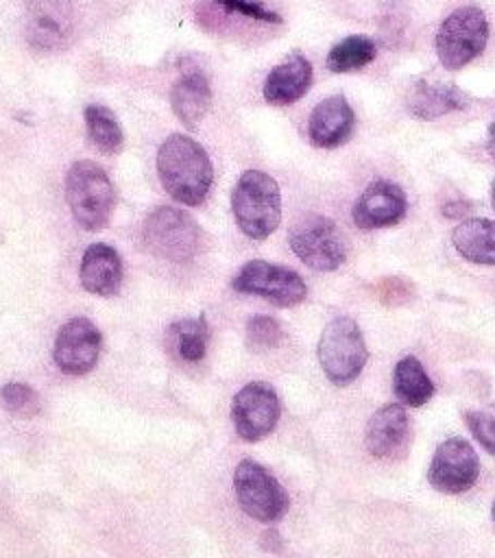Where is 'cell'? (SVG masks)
Segmentation results:
<instances>
[{"label":"cell","mask_w":495,"mask_h":558,"mask_svg":"<svg viewBox=\"0 0 495 558\" xmlns=\"http://www.w3.org/2000/svg\"><path fill=\"white\" fill-rule=\"evenodd\" d=\"M26 41L41 52L63 50L76 33V9L72 0H26Z\"/></svg>","instance_id":"30bf717a"},{"label":"cell","mask_w":495,"mask_h":558,"mask_svg":"<svg viewBox=\"0 0 495 558\" xmlns=\"http://www.w3.org/2000/svg\"><path fill=\"white\" fill-rule=\"evenodd\" d=\"M491 203H493V209H495V181L491 185Z\"/></svg>","instance_id":"d6a6232c"},{"label":"cell","mask_w":495,"mask_h":558,"mask_svg":"<svg viewBox=\"0 0 495 558\" xmlns=\"http://www.w3.org/2000/svg\"><path fill=\"white\" fill-rule=\"evenodd\" d=\"M486 148H488V155L495 159V120L491 124V131H488V142H486Z\"/></svg>","instance_id":"1f68e13d"},{"label":"cell","mask_w":495,"mask_h":558,"mask_svg":"<svg viewBox=\"0 0 495 558\" xmlns=\"http://www.w3.org/2000/svg\"><path fill=\"white\" fill-rule=\"evenodd\" d=\"M283 338V329L281 325L264 314H257L253 318H249L246 323V331H244V340H246V349L253 353H264L270 351L275 347H279Z\"/></svg>","instance_id":"4316f807"},{"label":"cell","mask_w":495,"mask_h":558,"mask_svg":"<svg viewBox=\"0 0 495 558\" xmlns=\"http://www.w3.org/2000/svg\"><path fill=\"white\" fill-rule=\"evenodd\" d=\"M157 174L164 190L188 207L201 205L214 181V168L205 148L183 133H172L161 142Z\"/></svg>","instance_id":"6da1fadb"},{"label":"cell","mask_w":495,"mask_h":558,"mask_svg":"<svg viewBox=\"0 0 495 558\" xmlns=\"http://www.w3.org/2000/svg\"><path fill=\"white\" fill-rule=\"evenodd\" d=\"M493 521H495V501H493Z\"/></svg>","instance_id":"836d02e7"},{"label":"cell","mask_w":495,"mask_h":558,"mask_svg":"<svg viewBox=\"0 0 495 558\" xmlns=\"http://www.w3.org/2000/svg\"><path fill=\"white\" fill-rule=\"evenodd\" d=\"M201 227L196 220L183 209L161 205L153 209L142 229V238L146 248L161 259L185 264L201 248Z\"/></svg>","instance_id":"5b68a950"},{"label":"cell","mask_w":495,"mask_h":558,"mask_svg":"<svg viewBox=\"0 0 495 558\" xmlns=\"http://www.w3.org/2000/svg\"><path fill=\"white\" fill-rule=\"evenodd\" d=\"M65 201L79 227L85 231H100L111 220L116 207V190L98 163L81 159L68 168Z\"/></svg>","instance_id":"7a4b0ae2"},{"label":"cell","mask_w":495,"mask_h":558,"mask_svg":"<svg viewBox=\"0 0 495 558\" xmlns=\"http://www.w3.org/2000/svg\"><path fill=\"white\" fill-rule=\"evenodd\" d=\"M355 126V116L345 96L336 94L321 100L307 122L310 142L318 148H336L345 144Z\"/></svg>","instance_id":"2e32d148"},{"label":"cell","mask_w":495,"mask_h":558,"mask_svg":"<svg viewBox=\"0 0 495 558\" xmlns=\"http://www.w3.org/2000/svg\"><path fill=\"white\" fill-rule=\"evenodd\" d=\"M377 57L375 44L364 35H349L338 41L327 54V68L331 72H353L369 65Z\"/></svg>","instance_id":"d4e9b609"},{"label":"cell","mask_w":495,"mask_h":558,"mask_svg":"<svg viewBox=\"0 0 495 558\" xmlns=\"http://www.w3.org/2000/svg\"><path fill=\"white\" fill-rule=\"evenodd\" d=\"M469 432L473 434V438L491 453L495 456V416H491L488 412L482 410H467L462 414Z\"/></svg>","instance_id":"f1b7e54d"},{"label":"cell","mask_w":495,"mask_h":558,"mask_svg":"<svg viewBox=\"0 0 495 558\" xmlns=\"http://www.w3.org/2000/svg\"><path fill=\"white\" fill-rule=\"evenodd\" d=\"M469 209H471V205L467 201H449V203L443 205V216H447V218H462Z\"/></svg>","instance_id":"4dcf8cb0"},{"label":"cell","mask_w":495,"mask_h":558,"mask_svg":"<svg viewBox=\"0 0 495 558\" xmlns=\"http://www.w3.org/2000/svg\"><path fill=\"white\" fill-rule=\"evenodd\" d=\"M451 242L464 259L473 264L495 266V220H488V218L462 220L454 229Z\"/></svg>","instance_id":"44dd1931"},{"label":"cell","mask_w":495,"mask_h":558,"mask_svg":"<svg viewBox=\"0 0 495 558\" xmlns=\"http://www.w3.org/2000/svg\"><path fill=\"white\" fill-rule=\"evenodd\" d=\"M231 288L242 294L262 296L279 307L299 305L307 294V286L299 272L264 259L246 262L233 277Z\"/></svg>","instance_id":"9c48e42d"},{"label":"cell","mask_w":495,"mask_h":558,"mask_svg":"<svg viewBox=\"0 0 495 558\" xmlns=\"http://www.w3.org/2000/svg\"><path fill=\"white\" fill-rule=\"evenodd\" d=\"M393 390L403 405L419 408L434 395V384L427 377L423 364L414 355H406L395 364Z\"/></svg>","instance_id":"7402d4cb"},{"label":"cell","mask_w":495,"mask_h":558,"mask_svg":"<svg viewBox=\"0 0 495 558\" xmlns=\"http://www.w3.org/2000/svg\"><path fill=\"white\" fill-rule=\"evenodd\" d=\"M81 286L96 296H113L122 283V259L118 251L105 242L85 248L79 266Z\"/></svg>","instance_id":"e0dca14e"},{"label":"cell","mask_w":495,"mask_h":558,"mask_svg":"<svg viewBox=\"0 0 495 558\" xmlns=\"http://www.w3.org/2000/svg\"><path fill=\"white\" fill-rule=\"evenodd\" d=\"M233 490L240 508L255 521H279L288 506L286 488L259 462L244 458L233 471Z\"/></svg>","instance_id":"ba28073f"},{"label":"cell","mask_w":495,"mask_h":558,"mask_svg":"<svg viewBox=\"0 0 495 558\" xmlns=\"http://www.w3.org/2000/svg\"><path fill=\"white\" fill-rule=\"evenodd\" d=\"M312 83V63L294 52L279 65H275L264 81V98L270 105H290L299 100Z\"/></svg>","instance_id":"ffe728a7"},{"label":"cell","mask_w":495,"mask_h":558,"mask_svg":"<svg viewBox=\"0 0 495 558\" xmlns=\"http://www.w3.org/2000/svg\"><path fill=\"white\" fill-rule=\"evenodd\" d=\"M467 107V96L451 83L436 76L419 78L408 94V111L421 120H434Z\"/></svg>","instance_id":"ac0fdd59"},{"label":"cell","mask_w":495,"mask_h":558,"mask_svg":"<svg viewBox=\"0 0 495 558\" xmlns=\"http://www.w3.org/2000/svg\"><path fill=\"white\" fill-rule=\"evenodd\" d=\"M408 209L403 190L393 181H373L355 201L351 218L360 229H382L397 225Z\"/></svg>","instance_id":"5bb4252c"},{"label":"cell","mask_w":495,"mask_h":558,"mask_svg":"<svg viewBox=\"0 0 495 558\" xmlns=\"http://www.w3.org/2000/svg\"><path fill=\"white\" fill-rule=\"evenodd\" d=\"M408 438L410 425L401 403H386L375 410L364 429L366 451L382 460H393L401 456L408 447Z\"/></svg>","instance_id":"9a60e30c"},{"label":"cell","mask_w":495,"mask_h":558,"mask_svg":"<svg viewBox=\"0 0 495 558\" xmlns=\"http://www.w3.org/2000/svg\"><path fill=\"white\" fill-rule=\"evenodd\" d=\"M480 475V460L475 449L460 436L443 440L430 462L427 482L447 495L469 490Z\"/></svg>","instance_id":"7c38bea8"},{"label":"cell","mask_w":495,"mask_h":558,"mask_svg":"<svg viewBox=\"0 0 495 558\" xmlns=\"http://www.w3.org/2000/svg\"><path fill=\"white\" fill-rule=\"evenodd\" d=\"M281 416V403L275 388L266 381L242 386L231 401V421L242 440L255 442L268 436Z\"/></svg>","instance_id":"8fae6325"},{"label":"cell","mask_w":495,"mask_h":558,"mask_svg":"<svg viewBox=\"0 0 495 558\" xmlns=\"http://www.w3.org/2000/svg\"><path fill=\"white\" fill-rule=\"evenodd\" d=\"M377 294L384 303L397 305V303H403L412 294V286L399 277H393V279H384L382 283H377Z\"/></svg>","instance_id":"f546056e"},{"label":"cell","mask_w":495,"mask_h":558,"mask_svg":"<svg viewBox=\"0 0 495 558\" xmlns=\"http://www.w3.org/2000/svg\"><path fill=\"white\" fill-rule=\"evenodd\" d=\"M102 336L98 327L83 316L70 318L61 325L52 347V360L65 375L89 373L100 357Z\"/></svg>","instance_id":"4fadbf2b"},{"label":"cell","mask_w":495,"mask_h":558,"mask_svg":"<svg viewBox=\"0 0 495 558\" xmlns=\"http://www.w3.org/2000/svg\"><path fill=\"white\" fill-rule=\"evenodd\" d=\"M0 401L4 405V410L13 416H20V418H31V416H37L39 410H41V401H39V395L22 384V381H9L0 388Z\"/></svg>","instance_id":"484cf974"},{"label":"cell","mask_w":495,"mask_h":558,"mask_svg":"<svg viewBox=\"0 0 495 558\" xmlns=\"http://www.w3.org/2000/svg\"><path fill=\"white\" fill-rule=\"evenodd\" d=\"M209 340V327L205 316L196 318H181L174 320L168 327V342L170 349L183 360V362H198L205 357Z\"/></svg>","instance_id":"cb8c5ba5"},{"label":"cell","mask_w":495,"mask_h":558,"mask_svg":"<svg viewBox=\"0 0 495 558\" xmlns=\"http://www.w3.org/2000/svg\"><path fill=\"white\" fill-rule=\"evenodd\" d=\"M83 118H85V129H87V137L92 140V144L105 153V155H118L124 146V133L120 122L116 120L113 111L107 109L105 105L92 102L83 109Z\"/></svg>","instance_id":"603a6c76"},{"label":"cell","mask_w":495,"mask_h":558,"mask_svg":"<svg viewBox=\"0 0 495 558\" xmlns=\"http://www.w3.org/2000/svg\"><path fill=\"white\" fill-rule=\"evenodd\" d=\"M369 357L364 336L349 316L331 318L318 340V362L334 386H349Z\"/></svg>","instance_id":"277c9868"},{"label":"cell","mask_w":495,"mask_h":558,"mask_svg":"<svg viewBox=\"0 0 495 558\" xmlns=\"http://www.w3.org/2000/svg\"><path fill=\"white\" fill-rule=\"evenodd\" d=\"M233 218L251 240L268 238L281 220V194L277 181L262 170H244L231 192Z\"/></svg>","instance_id":"3957f363"},{"label":"cell","mask_w":495,"mask_h":558,"mask_svg":"<svg viewBox=\"0 0 495 558\" xmlns=\"http://www.w3.org/2000/svg\"><path fill=\"white\" fill-rule=\"evenodd\" d=\"M218 9L227 11V13H236L255 22H266V24H281V15L270 11L268 7H264L257 0H212Z\"/></svg>","instance_id":"83f0119b"},{"label":"cell","mask_w":495,"mask_h":558,"mask_svg":"<svg viewBox=\"0 0 495 558\" xmlns=\"http://www.w3.org/2000/svg\"><path fill=\"white\" fill-rule=\"evenodd\" d=\"M488 39V22L482 9L460 7L451 11L438 26L436 54L445 70H460L473 61Z\"/></svg>","instance_id":"52a82bcc"},{"label":"cell","mask_w":495,"mask_h":558,"mask_svg":"<svg viewBox=\"0 0 495 558\" xmlns=\"http://www.w3.org/2000/svg\"><path fill=\"white\" fill-rule=\"evenodd\" d=\"M212 102V87L207 76L198 68L181 70L170 89V105L174 116L190 129H194L207 113Z\"/></svg>","instance_id":"d6986e66"},{"label":"cell","mask_w":495,"mask_h":558,"mask_svg":"<svg viewBox=\"0 0 495 558\" xmlns=\"http://www.w3.org/2000/svg\"><path fill=\"white\" fill-rule=\"evenodd\" d=\"M290 248L312 270L331 272L347 257V240L334 220L321 214L301 216L288 233Z\"/></svg>","instance_id":"8992f818"}]
</instances>
